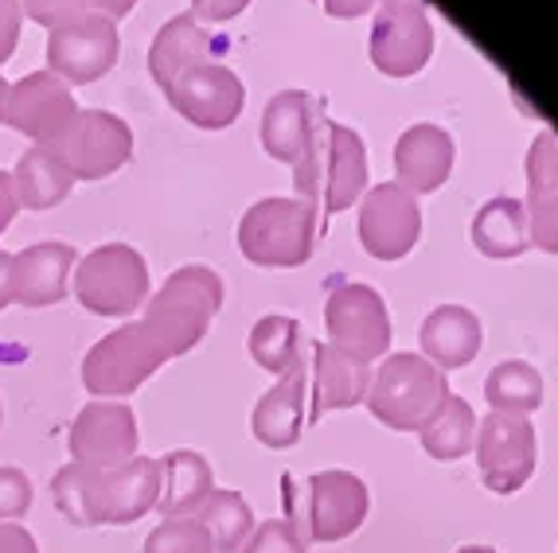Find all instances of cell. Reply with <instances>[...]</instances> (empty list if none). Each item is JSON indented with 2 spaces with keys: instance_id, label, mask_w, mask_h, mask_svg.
Returning a JSON list of instances; mask_svg holds the SVG:
<instances>
[{
  "instance_id": "6da1fadb",
  "label": "cell",
  "mask_w": 558,
  "mask_h": 553,
  "mask_svg": "<svg viewBox=\"0 0 558 553\" xmlns=\"http://www.w3.org/2000/svg\"><path fill=\"white\" fill-rule=\"evenodd\" d=\"M223 281L207 266H180L145 300L141 332L160 347L165 359H180L204 343L215 312L223 308Z\"/></svg>"
},
{
  "instance_id": "7a4b0ae2",
  "label": "cell",
  "mask_w": 558,
  "mask_h": 553,
  "mask_svg": "<svg viewBox=\"0 0 558 553\" xmlns=\"http://www.w3.org/2000/svg\"><path fill=\"white\" fill-rule=\"evenodd\" d=\"M293 187L320 219L360 204L367 187V148L360 133L340 121H320L308 148L293 164Z\"/></svg>"
},
{
  "instance_id": "3957f363",
  "label": "cell",
  "mask_w": 558,
  "mask_h": 553,
  "mask_svg": "<svg viewBox=\"0 0 558 553\" xmlns=\"http://www.w3.org/2000/svg\"><path fill=\"white\" fill-rule=\"evenodd\" d=\"M281 499H286V515L289 523L298 526V534L305 542H344L367 518L372 507V495H367V483L344 468H328L313 471L305 480H281Z\"/></svg>"
},
{
  "instance_id": "277c9868",
  "label": "cell",
  "mask_w": 558,
  "mask_h": 553,
  "mask_svg": "<svg viewBox=\"0 0 558 553\" xmlns=\"http://www.w3.org/2000/svg\"><path fill=\"white\" fill-rule=\"evenodd\" d=\"M449 382L434 362L410 351H395L379 367L372 370V386H367V409L379 425L399 429V433H418L429 421V414L446 402Z\"/></svg>"
},
{
  "instance_id": "5b68a950",
  "label": "cell",
  "mask_w": 558,
  "mask_h": 553,
  "mask_svg": "<svg viewBox=\"0 0 558 553\" xmlns=\"http://www.w3.org/2000/svg\"><path fill=\"white\" fill-rule=\"evenodd\" d=\"M320 214L305 199H262L239 222V249L251 266L298 269L313 258Z\"/></svg>"
},
{
  "instance_id": "8992f818",
  "label": "cell",
  "mask_w": 558,
  "mask_h": 553,
  "mask_svg": "<svg viewBox=\"0 0 558 553\" xmlns=\"http://www.w3.org/2000/svg\"><path fill=\"white\" fill-rule=\"evenodd\" d=\"M153 296L149 266L125 242H106L75 266V300L94 316L125 320Z\"/></svg>"
},
{
  "instance_id": "52a82bcc",
  "label": "cell",
  "mask_w": 558,
  "mask_h": 553,
  "mask_svg": "<svg viewBox=\"0 0 558 553\" xmlns=\"http://www.w3.org/2000/svg\"><path fill=\"white\" fill-rule=\"evenodd\" d=\"M165 362L157 343L141 332V323H125L86 351L83 386L94 394V402H121L137 394Z\"/></svg>"
},
{
  "instance_id": "ba28073f",
  "label": "cell",
  "mask_w": 558,
  "mask_h": 553,
  "mask_svg": "<svg viewBox=\"0 0 558 553\" xmlns=\"http://www.w3.org/2000/svg\"><path fill=\"white\" fill-rule=\"evenodd\" d=\"M47 148L59 164L71 172V180H106L118 168L130 164L133 133L118 113L106 110H78L63 133Z\"/></svg>"
},
{
  "instance_id": "9c48e42d",
  "label": "cell",
  "mask_w": 558,
  "mask_h": 553,
  "mask_svg": "<svg viewBox=\"0 0 558 553\" xmlns=\"http://www.w3.org/2000/svg\"><path fill=\"white\" fill-rule=\"evenodd\" d=\"M539 437L527 417L488 414L476 425V468L481 480L496 495H515L535 476Z\"/></svg>"
},
{
  "instance_id": "30bf717a",
  "label": "cell",
  "mask_w": 558,
  "mask_h": 553,
  "mask_svg": "<svg viewBox=\"0 0 558 553\" xmlns=\"http://www.w3.org/2000/svg\"><path fill=\"white\" fill-rule=\"evenodd\" d=\"M325 328L332 347L363 362L387 359L391 351V312L372 285H355V281L336 285L325 305Z\"/></svg>"
},
{
  "instance_id": "8fae6325",
  "label": "cell",
  "mask_w": 558,
  "mask_h": 553,
  "mask_svg": "<svg viewBox=\"0 0 558 553\" xmlns=\"http://www.w3.org/2000/svg\"><path fill=\"white\" fill-rule=\"evenodd\" d=\"M118 24L98 12H83L47 32V71L59 74L66 86L98 83L118 63Z\"/></svg>"
},
{
  "instance_id": "7c38bea8",
  "label": "cell",
  "mask_w": 558,
  "mask_h": 553,
  "mask_svg": "<svg viewBox=\"0 0 558 553\" xmlns=\"http://www.w3.org/2000/svg\"><path fill=\"white\" fill-rule=\"evenodd\" d=\"M434 56V24L422 0H379L372 28V63L387 78H410Z\"/></svg>"
},
{
  "instance_id": "4fadbf2b",
  "label": "cell",
  "mask_w": 558,
  "mask_h": 553,
  "mask_svg": "<svg viewBox=\"0 0 558 553\" xmlns=\"http://www.w3.org/2000/svg\"><path fill=\"white\" fill-rule=\"evenodd\" d=\"M418 195L402 184H379L360 204V242L375 261H399L418 246Z\"/></svg>"
},
{
  "instance_id": "5bb4252c",
  "label": "cell",
  "mask_w": 558,
  "mask_h": 553,
  "mask_svg": "<svg viewBox=\"0 0 558 553\" xmlns=\"http://www.w3.org/2000/svg\"><path fill=\"white\" fill-rule=\"evenodd\" d=\"M66 448H71L75 464H90V468L102 471L118 468V464L133 460L141 448L137 414L125 402H90L71 421Z\"/></svg>"
},
{
  "instance_id": "9a60e30c",
  "label": "cell",
  "mask_w": 558,
  "mask_h": 553,
  "mask_svg": "<svg viewBox=\"0 0 558 553\" xmlns=\"http://www.w3.org/2000/svg\"><path fill=\"white\" fill-rule=\"evenodd\" d=\"M165 98L184 121H192L196 130H227L234 125L246 102L239 74L223 63H196L180 74L177 83L168 86Z\"/></svg>"
},
{
  "instance_id": "2e32d148",
  "label": "cell",
  "mask_w": 558,
  "mask_h": 553,
  "mask_svg": "<svg viewBox=\"0 0 558 553\" xmlns=\"http://www.w3.org/2000/svg\"><path fill=\"white\" fill-rule=\"evenodd\" d=\"M75 113H78L75 94L51 71L24 74L20 83L9 86V98H4V121L16 133L36 140V145H51L71 125Z\"/></svg>"
},
{
  "instance_id": "e0dca14e",
  "label": "cell",
  "mask_w": 558,
  "mask_h": 553,
  "mask_svg": "<svg viewBox=\"0 0 558 553\" xmlns=\"http://www.w3.org/2000/svg\"><path fill=\"white\" fill-rule=\"evenodd\" d=\"M372 386V362L355 359L332 343H313L308 351V417L363 406Z\"/></svg>"
},
{
  "instance_id": "ac0fdd59",
  "label": "cell",
  "mask_w": 558,
  "mask_h": 553,
  "mask_svg": "<svg viewBox=\"0 0 558 553\" xmlns=\"http://www.w3.org/2000/svg\"><path fill=\"white\" fill-rule=\"evenodd\" d=\"M75 266L78 254L66 242H39V246L12 254V305L51 308L66 300Z\"/></svg>"
},
{
  "instance_id": "d6986e66",
  "label": "cell",
  "mask_w": 558,
  "mask_h": 553,
  "mask_svg": "<svg viewBox=\"0 0 558 553\" xmlns=\"http://www.w3.org/2000/svg\"><path fill=\"white\" fill-rule=\"evenodd\" d=\"M308 421V374L305 367L289 370L274 382V390L258 397V406L251 414V433L258 444L270 452H286L301 441Z\"/></svg>"
},
{
  "instance_id": "ffe728a7",
  "label": "cell",
  "mask_w": 558,
  "mask_h": 553,
  "mask_svg": "<svg viewBox=\"0 0 558 553\" xmlns=\"http://www.w3.org/2000/svg\"><path fill=\"white\" fill-rule=\"evenodd\" d=\"M157 499H160V460L133 456V460L102 471L98 518H102V526H133L137 518L157 511Z\"/></svg>"
},
{
  "instance_id": "44dd1931",
  "label": "cell",
  "mask_w": 558,
  "mask_h": 553,
  "mask_svg": "<svg viewBox=\"0 0 558 553\" xmlns=\"http://www.w3.org/2000/svg\"><path fill=\"white\" fill-rule=\"evenodd\" d=\"M325 121V106L305 90H281L262 113V148L281 164H298L317 125Z\"/></svg>"
},
{
  "instance_id": "7402d4cb",
  "label": "cell",
  "mask_w": 558,
  "mask_h": 553,
  "mask_svg": "<svg viewBox=\"0 0 558 553\" xmlns=\"http://www.w3.org/2000/svg\"><path fill=\"white\" fill-rule=\"evenodd\" d=\"M395 172L407 192H438L453 172V137L441 125H410L395 145Z\"/></svg>"
},
{
  "instance_id": "603a6c76",
  "label": "cell",
  "mask_w": 558,
  "mask_h": 553,
  "mask_svg": "<svg viewBox=\"0 0 558 553\" xmlns=\"http://www.w3.org/2000/svg\"><path fill=\"white\" fill-rule=\"evenodd\" d=\"M422 359L434 362L441 374L449 370H461L476 359V351L484 343L481 320H476L473 308L465 305H441L422 320Z\"/></svg>"
},
{
  "instance_id": "cb8c5ba5",
  "label": "cell",
  "mask_w": 558,
  "mask_h": 553,
  "mask_svg": "<svg viewBox=\"0 0 558 553\" xmlns=\"http://www.w3.org/2000/svg\"><path fill=\"white\" fill-rule=\"evenodd\" d=\"M215 51H219V39L211 36V28H207L204 20H196L192 12H180V16L168 20L165 28L157 32V39H153L149 71L160 90H168L187 66L211 63Z\"/></svg>"
},
{
  "instance_id": "d4e9b609",
  "label": "cell",
  "mask_w": 558,
  "mask_h": 553,
  "mask_svg": "<svg viewBox=\"0 0 558 553\" xmlns=\"http://www.w3.org/2000/svg\"><path fill=\"white\" fill-rule=\"evenodd\" d=\"M215 491V476L211 464L192 448H177L168 452L160 460V499L157 511L165 518H192L204 499Z\"/></svg>"
},
{
  "instance_id": "484cf974",
  "label": "cell",
  "mask_w": 558,
  "mask_h": 553,
  "mask_svg": "<svg viewBox=\"0 0 558 553\" xmlns=\"http://www.w3.org/2000/svg\"><path fill=\"white\" fill-rule=\"evenodd\" d=\"M473 246L481 249L484 258L508 261L520 258L527 242V214H523L520 199H508V195H496L476 211L473 219Z\"/></svg>"
},
{
  "instance_id": "4316f807",
  "label": "cell",
  "mask_w": 558,
  "mask_h": 553,
  "mask_svg": "<svg viewBox=\"0 0 558 553\" xmlns=\"http://www.w3.org/2000/svg\"><path fill=\"white\" fill-rule=\"evenodd\" d=\"M12 187H16V204L28 207V211H51L71 195L75 180L59 164L47 148H28L24 157L16 160V172H12Z\"/></svg>"
},
{
  "instance_id": "83f0119b",
  "label": "cell",
  "mask_w": 558,
  "mask_h": 553,
  "mask_svg": "<svg viewBox=\"0 0 558 553\" xmlns=\"http://www.w3.org/2000/svg\"><path fill=\"white\" fill-rule=\"evenodd\" d=\"M418 437H422V448H426L434 460H441V464L461 460V456H469L476 444L473 406H469L465 397L446 394V402L429 414V421L418 429Z\"/></svg>"
},
{
  "instance_id": "f1b7e54d",
  "label": "cell",
  "mask_w": 558,
  "mask_h": 553,
  "mask_svg": "<svg viewBox=\"0 0 558 553\" xmlns=\"http://www.w3.org/2000/svg\"><path fill=\"white\" fill-rule=\"evenodd\" d=\"M484 402H488L493 414H508V417L535 414L543 406V374L523 359L500 362L484 379Z\"/></svg>"
},
{
  "instance_id": "f546056e",
  "label": "cell",
  "mask_w": 558,
  "mask_h": 553,
  "mask_svg": "<svg viewBox=\"0 0 558 553\" xmlns=\"http://www.w3.org/2000/svg\"><path fill=\"white\" fill-rule=\"evenodd\" d=\"M251 359L270 374H289V370L305 367V340H301V323L293 316H262L251 328Z\"/></svg>"
},
{
  "instance_id": "4dcf8cb0",
  "label": "cell",
  "mask_w": 558,
  "mask_h": 553,
  "mask_svg": "<svg viewBox=\"0 0 558 553\" xmlns=\"http://www.w3.org/2000/svg\"><path fill=\"white\" fill-rule=\"evenodd\" d=\"M51 499H56L59 515L66 518L78 530H90V526H102L98 518V499H102V468H90V464H63V468L51 476Z\"/></svg>"
},
{
  "instance_id": "1f68e13d",
  "label": "cell",
  "mask_w": 558,
  "mask_h": 553,
  "mask_svg": "<svg viewBox=\"0 0 558 553\" xmlns=\"http://www.w3.org/2000/svg\"><path fill=\"white\" fill-rule=\"evenodd\" d=\"M196 518L207 530V538H211L215 553H239L242 542H246L254 530V511H251V503H246V495L223 491V488H215L211 495L204 499V507L196 511Z\"/></svg>"
},
{
  "instance_id": "d6a6232c",
  "label": "cell",
  "mask_w": 558,
  "mask_h": 553,
  "mask_svg": "<svg viewBox=\"0 0 558 553\" xmlns=\"http://www.w3.org/2000/svg\"><path fill=\"white\" fill-rule=\"evenodd\" d=\"M145 553H215L211 538L199 526V518H165L160 526H153L145 538Z\"/></svg>"
},
{
  "instance_id": "836d02e7",
  "label": "cell",
  "mask_w": 558,
  "mask_h": 553,
  "mask_svg": "<svg viewBox=\"0 0 558 553\" xmlns=\"http://www.w3.org/2000/svg\"><path fill=\"white\" fill-rule=\"evenodd\" d=\"M558 192V133L543 130L527 148V195Z\"/></svg>"
},
{
  "instance_id": "e575fe53",
  "label": "cell",
  "mask_w": 558,
  "mask_h": 553,
  "mask_svg": "<svg viewBox=\"0 0 558 553\" xmlns=\"http://www.w3.org/2000/svg\"><path fill=\"white\" fill-rule=\"evenodd\" d=\"M523 214H527V242L531 246H539L543 254H558V192L527 195Z\"/></svg>"
},
{
  "instance_id": "d590c367",
  "label": "cell",
  "mask_w": 558,
  "mask_h": 553,
  "mask_svg": "<svg viewBox=\"0 0 558 553\" xmlns=\"http://www.w3.org/2000/svg\"><path fill=\"white\" fill-rule=\"evenodd\" d=\"M239 553H305V538L289 518H266L254 526Z\"/></svg>"
},
{
  "instance_id": "8d00e7d4",
  "label": "cell",
  "mask_w": 558,
  "mask_h": 553,
  "mask_svg": "<svg viewBox=\"0 0 558 553\" xmlns=\"http://www.w3.org/2000/svg\"><path fill=\"white\" fill-rule=\"evenodd\" d=\"M32 480L12 464H0V523H20L32 507Z\"/></svg>"
},
{
  "instance_id": "74e56055",
  "label": "cell",
  "mask_w": 558,
  "mask_h": 553,
  "mask_svg": "<svg viewBox=\"0 0 558 553\" xmlns=\"http://www.w3.org/2000/svg\"><path fill=\"white\" fill-rule=\"evenodd\" d=\"M20 12L28 20H36L39 28H59L66 20L90 12V0H20Z\"/></svg>"
},
{
  "instance_id": "f35d334b",
  "label": "cell",
  "mask_w": 558,
  "mask_h": 553,
  "mask_svg": "<svg viewBox=\"0 0 558 553\" xmlns=\"http://www.w3.org/2000/svg\"><path fill=\"white\" fill-rule=\"evenodd\" d=\"M20 24H24L20 0H0V63H9V59L16 56Z\"/></svg>"
},
{
  "instance_id": "ab89813d",
  "label": "cell",
  "mask_w": 558,
  "mask_h": 553,
  "mask_svg": "<svg viewBox=\"0 0 558 553\" xmlns=\"http://www.w3.org/2000/svg\"><path fill=\"white\" fill-rule=\"evenodd\" d=\"M251 0H192V16L207 20V24H227L234 20Z\"/></svg>"
},
{
  "instance_id": "60d3db41",
  "label": "cell",
  "mask_w": 558,
  "mask_h": 553,
  "mask_svg": "<svg viewBox=\"0 0 558 553\" xmlns=\"http://www.w3.org/2000/svg\"><path fill=\"white\" fill-rule=\"evenodd\" d=\"M0 553H39V545L20 523H0Z\"/></svg>"
},
{
  "instance_id": "b9f144b4",
  "label": "cell",
  "mask_w": 558,
  "mask_h": 553,
  "mask_svg": "<svg viewBox=\"0 0 558 553\" xmlns=\"http://www.w3.org/2000/svg\"><path fill=\"white\" fill-rule=\"evenodd\" d=\"M16 214H20V204H16V187H12V175L0 172V234L9 231Z\"/></svg>"
},
{
  "instance_id": "7bdbcfd3",
  "label": "cell",
  "mask_w": 558,
  "mask_h": 553,
  "mask_svg": "<svg viewBox=\"0 0 558 553\" xmlns=\"http://www.w3.org/2000/svg\"><path fill=\"white\" fill-rule=\"evenodd\" d=\"M320 4H325L328 16H336V20H355V16H363V12L372 9L375 0H320Z\"/></svg>"
},
{
  "instance_id": "ee69618b",
  "label": "cell",
  "mask_w": 558,
  "mask_h": 553,
  "mask_svg": "<svg viewBox=\"0 0 558 553\" xmlns=\"http://www.w3.org/2000/svg\"><path fill=\"white\" fill-rule=\"evenodd\" d=\"M133 4H137V0H90V12H98V16H106V20H118V16H125V12H133Z\"/></svg>"
},
{
  "instance_id": "f6af8a7d",
  "label": "cell",
  "mask_w": 558,
  "mask_h": 553,
  "mask_svg": "<svg viewBox=\"0 0 558 553\" xmlns=\"http://www.w3.org/2000/svg\"><path fill=\"white\" fill-rule=\"evenodd\" d=\"M12 305V254L0 249V308Z\"/></svg>"
},
{
  "instance_id": "bcb514c9",
  "label": "cell",
  "mask_w": 558,
  "mask_h": 553,
  "mask_svg": "<svg viewBox=\"0 0 558 553\" xmlns=\"http://www.w3.org/2000/svg\"><path fill=\"white\" fill-rule=\"evenodd\" d=\"M457 553H496L493 545H461Z\"/></svg>"
},
{
  "instance_id": "7dc6e473",
  "label": "cell",
  "mask_w": 558,
  "mask_h": 553,
  "mask_svg": "<svg viewBox=\"0 0 558 553\" xmlns=\"http://www.w3.org/2000/svg\"><path fill=\"white\" fill-rule=\"evenodd\" d=\"M4 98H9V83L0 78V121H4Z\"/></svg>"
},
{
  "instance_id": "c3c4849f",
  "label": "cell",
  "mask_w": 558,
  "mask_h": 553,
  "mask_svg": "<svg viewBox=\"0 0 558 553\" xmlns=\"http://www.w3.org/2000/svg\"><path fill=\"white\" fill-rule=\"evenodd\" d=\"M0 421H4V406H0Z\"/></svg>"
}]
</instances>
